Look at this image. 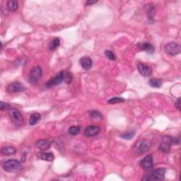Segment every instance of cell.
I'll return each mask as SVG.
<instances>
[{
    "instance_id": "6da1fadb",
    "label": "cell",
    "mask_w": 181,
    "mask_h": 181,
    "mask_svg": "<svg viewBox=\"0 0 181 181\" xmlns=\"http://www.w3.org/2000/svg\"><path fill=\"white\" fill-rule=\"evenodd\" d=\"M3 168L8 173H16L21 171L23 166L19 161L16 159L8 160L3 164Z\"/></svg>"
},
{
    "instance_id": "7a4b0ae2",
    "label": "cell",
    "mask_w": 181,
    "mask_h": 181,
    "mask_svg": "<svg viewBox=\"0 0 181 181\" xmlns=\"http://www.w3.org/2000/svg\"><path fill=\"white\" fill-rule=\"evenodd\" d=\"M166 170L165 168H157L142 178L143 180H163L165 178Z\"/></svg>"
},
{
    "instance_id": "3957f363",
    "label": "cell",
    "mask_w": 181,
    "mask_h": 181,
    "mask_svg": "<svg viewBox=\"0 0 181 181\" xmlns=\"http://www.w3.org/2000/svg\"><path fill=\"white\" fill-rule=\"evenodd\" d=\"M8 115H9L11 120L14 125L16 127L21 126V124L24 123V118H23V116L19 110L10 108L8 110Z\"/></svg>"
},
{
    "instance_id": "277c9868",
    "label": "cell",
    "mask_w": 181,
    "mask_h": 181,
    "mask_svg": "<svg viewBox=\"0 0 181 181\" xmlns=\"http://www.w3.org/2000/svg\"><path fill=\"white\" fill-rule=\"evenodd\" d=\"M172 144H173V138L168 135L163 136L158 149L161 152L168 153Z\"/></svg>"
},
{
    "instance_id": "5b68a950",
    "label": "cell",
    "mask_w": 181,
    "mask_h": 181,
    "mask_svg": "<svg viewBox=\"0 0 181 181\" xmlns=\"http://www.w3.org/2000/svg\"><path fill=\"white\" fill-rule=\"evenodd\" d=\"M42 69L41 67L36 66L32 68L29 74V81L30 84H36L42 76Z\"/></svg>"
},
{
    "instance_id": "8992f818",
    "label": "cell",
    "mask_w": 181,
    "mask_h": 181,
    "mask_svg": "<svg viewBox=\"0 0 181 181\" xmlns=\"http://www.w3.org/2000/svg\"><path fill=\"white\" fill-rule=\"evenodd\" d=\"M165 51L169 55H176L180 52V45L175 42H168L165 45Z\"/></svg>"
},
{
    "instance_id": "52a82bcc",
    "label": "cell",
    "mask_w": 181,
    "mask_h": 181,
    "mask_svg": "<svg viewBox=\"0 0 181 181\" xmlns=\"http://www.w3.org/2000/svg\"><path fill=\"white\" fill-rule=\"evenodd\" d=\"M64 81V72H60L58 73L55 77L47 82L45 86L47 88H52L60 84Z\"/></svg>"
},
{
    "instance_id": "ba28073f",
    "label": "cell",
    "mask_w": 181,
    "mask_h": 181,
    "mask_svg": "<svg viewBox=\"0 0 181 181\" xmlns=\"http://www.w3.org/2000/svg\"><path fill=\"white\" fill-rule=\"evenodd\" d=\"M150 149V144L146 140L138 141L135 144V150L140 154H144L148 151Z\"/></svg>"
},
{
    "instance_id": "9c48e42d",
    "label": "cell",
    "mask_w": 181,
    "mask_h": 181,
    "mask_svg": "<svg viewBox=\"0 0 181 181\" xmlns=\"http://www.w3.org/2000/svg\"><path fill=\"white\" fill-rule=\"evenodd\" d=\"M7 89V91L9 93H19L24 91L25 88L24 85L20 82H14L8 85Z\"/></svg>"
},
{
    "instance_id": "30bf717a",
    "label": "cell",
    "mask_w": 181,
    "mask_h": 181,
    "mask_svg": "<svg viewBox=\"0 0 181 181\" xmlns=\"http://www.w3.org/2000/svg\"><path fill=\"white\" fill-rule=\"evenodd\" d=\"M100 132L101 128L98 126L91 125L86 127V129L84 131V134L87 137H91L98 135Z\"/></svg>"
},
{
    "instance_id": "8fae6325",
    "label": "cell",
    "mask_w": 181,
    "mask_h": 181,
    "mask_svg": "<svg viewBox=\"0 0 181 181\" xmlns=\"http://www.w3.org/2000/svg\"><path fill=\"white\" fill-rule=\"evenodd\" d=\"M137 69L139 72L140 73V74L144 76V77H149V76H151L152 74L151 68L142 63L138 64Z\"/></svg>"
},
{
    "instance_id": "7c38bea8",
    "label": "cell",
    "mask_w": 181,
    "mask_h": 181,
    "mask_svg": "<svg viewBox=\"0 0 181 181\" xmlns=\"http://www.w3.org/2000/svg\"><path fill=\"white\" fill-rule=\"evenodd\" d=\"M141 166L144 170H149L153 167L154 161H153V157L151 154L147 155L141 161Z\"/></svg>"
},
{
    "instance_id": "4fadbf2b",
    "label": "cell",
    "mask_w": 181,
    "mask_h": 181,
    "mask_svg": "<svg viewBox=\"0 0 181 181\" xmlns=\"http://www.w3.org/2000/svg\"><path fill=\"white\" fill-rule=\"evenodd\" d=\"M80 64L81 67L86 70H89L92 67V59L89 57L85 56L81 58L80 59Z\"/></svg>"
},
{
    "instance_id": "5bb4252c",
    "label": "cell",
    "mask_w": 181,
    "mask_h": 181,
    "mask_svg": "<svg viewBox=\"0 0 181 181\" xmlns=\"http://www.w3.org/2000/svg\"><path fill=\"white\" fill-rule=\"evenodd\" d=\"M50 145L51 141L47 140H40L36 142L37 147L42 151H46L48 149H50Z\"/></svg>"
},
{
    "instance_id": "9a60e30c",
    "label": "cell",
    "mask_w": 181,
    "mask_h": 181,
    "mask_svg": "<svg viewBox=\"0 0 181 181\" xmlns=\"http://www.w3.org/2000/svg\"><path fill=\"white\" fill-rule=\"evenodd\" d=\"M138 47L141 50L146 51L149 54H153L154 52V47L149 43V42H142V43H139Z\"/></svg>"
},
{
    "instance_id": "2e32d148",
    "label": "cell",
    "mask_w": 181,
    "mask_h": 181,
    "mask_svg": "<svg viewBox=\"0 0 181 181\" xmlns=\"http://www.w3.org/2000/svg\"><path fill=\"white\" fill-rule=\"evenodd\" d=\"M38 158L46 161H52L55 159V156L52 152H42L38 155Z\"/></svg>"
},
{
    "instance_id": "e0dca14e",
    "label": "cell",
    "mask_w": 181,
    "mask_h": 181,
    "mask_svg": "<svg viewBox=\"0 0 181 181\" xmlns=\"http://www.w3.org/2000/svg\"><path fill=\"white\" fill-rule=\"evenodd\" d=\"M16 149L14 146H6L2 147L1 149V152L3 155L5 156H11L16 153Z\"/></svg>"
},
{
    "instance_id": "ac0fdd59",
    "label": "cell",
    "mask_w": 181,
    "mask_h": 181,
    "mask_svg": "<svg viewBox=\"0 0 181 181\" xmlns=\"http://www.w3.org/2000/svg\"><path fill=\"white\" fill-rule=\"evenodd\" d=\"M41 115L39 114V113H33L30 115V120H29V123L30 125H35L37 123H38L39 120H41Z\"/></svg>"
},
{
    "instance_id": "d6986e66",
    "label": "cell",
    "mask_w": 181,
    "mask_h": 181,
    "mask_svg": "<svg viewBox=\"0 0 181 181\" xmlns=\"http://www.w3.org/2000/svg\"><path fill=\"white\" fill-rule=\"evenodd\" d=\"M149 84L153 88H160L162 86V81L160 79L153 78L150 79Z\"/></svg>"
},
{
    "instance_id": "ffe728a7",
    "label": "cell",
    "mask_w": 181,
    "mask_h": 181,
    "mask_svg": "<svg viewBox=\"0 0 181 181\" xmlns=\"http://www.w3.org/2000/svg\"><path fill=\"white\" fill-rule=\"evenodd\" d=\"M7 8L8 10L15 11L18 8V2L16 0H10V1L7 2Z\"/></svg>"
},
{
    "instance_id": "44dd1931",
    "label": "cell",
    "mask_w": 181,
    "mask_h": 181,
    "mask_svg": "<svg viewBox=\"0 0 181 181\" xmlns=\"http://www.w3.org/2000/svg\"><path fill=\"white\" fill-rule=\"evenodd\" d=\"M59 45H60V41H59V39L58 38H54L50 43V46H49L50 50H55L59 47Z\"/></svg>"
},
{
    "instance_id": "7402d4cb",
    "label": "cell",
    "mask_w": 181,
    "mask_h": 181,
    "mask_svg": "<svg viewBox=\"0 0 181 181\" xmlns=\"http://www.w3.org/2000/svg\"><path fill=\"white\" fill-rule=\"evenodd\" d=\"M146 8H147V14H148L149 16V19H153L154 18V13H155V9H154V5L152 4H150L148 5H146Z\"/></svg>"
},
{
    "instance_id": "603a6c76",
    "label": "cell",
    "mask_w": 181,
    "mask_h": 181,
    "mask_svg": "<svg viewBox=\"0 0 181 181\" xmlns=\"http://www.w3.org/2000/svg\"><path fill=\"white\" fill-rule=\"evenodd\" d=\"M68 132H69V134L74 136V135L78 134L80 132V128H79V127L77 126H72L69 127Z\"/></svg>"
},
{
    "instance_id": "cb8c5ba5",
    "label": "cell",
    "mask_w": 181,
    "mask_h": 181,
    "mask_svg": "<svg viewBox=\"0 0 181 181\" xmlns=\"http://www.w3.org/2000/svg\"><path fill=\"white\" fill-rule=\"evenodd\" d=\"M135 132H136L135 130H132V131L127 132L125 134H121L120 137L123 139H125V140H132V139L134 137Z\"/></svg>"
},
{
    "instance_id": "d4e9b609",
    "label": "cell",
    "mask_w": 181,
    "mask_h": 181,
    "mask_svg": "<svg viewBox=\"0 0 181 181\" xmlns=\"http://www.w3.org/2000/svg\"><path fill=\"white\" fill-rule=\"evenodd\" d=\"M124 101H125V100H124V99L123 98L115 97V98L110 99L109 101H107V103L110 104H115V103H123V102Z\"/></svg>"
},
{
    "instance_id": "484cf974",
    "label": "cell",
    "mask_w": 181,
    "mask_h": 181,
    "mask_svg": "<svg viewBox=\"0 0 181 181\" xmlns=\"http://www.w3.org/2000/svg\"><path fill=\"white\" fill-rule=\"evenodd\" d=\"M64 81L67 84H70L72 81V74L67 72H64Z\"/></svg>"
},
{
    "instance_id": "4316f807",
    "label": "cell",
    "mask_w": 181,
    "mask_h": 181,
    "mask_svg": "<svg viewBox=\"0 0 181 181\" xmlns=\"http://www.w3.org/2000/svg\"><path fill=\"white\" fill-rule=\"evenodd\" d=\"M90 115L91 118L94 119H98V120H102V119H103V115H102L99 112L96 111V110H93V111L90 112Z\"/></svg>"
},
{
    "instance_id": "83f0119b",
    "label": "cell",
    "mask_w": 181,
    "mask_h": 181,
    "mask_svg": "<svg viewBox=\"0 0 181 181\" xmlns=\"http://www.w3.org/2000/svg\"><path fill=\"white\" fill-rule=\"evenodd\" d=\"M105 55H106L107 58L110 59V60H115V55H114V53L111 52L110 50L105 51Z\"/></svg>"
},
{
    "instance_id": "f1b7e54d",
    "label": "cell",
    "mask_w": 181,
    "mask_h": 181,
    "mask_svg": "<svg viewBox=\"0 0 181 181\" xmlns=\"http://www.w3.org/2000/svg\"><path fill=\"white\" fill-rule=\"evenodd\" d=\"M10 107H11L10 105L8 103H4V102H3V101H2L1 103H0V109H1V110L10 109Z\"/></svg>"
},
{
    "instance_id": "f546056e",
    "label": "cell",
    "mask_w": 181,
    "mask_h": 181,
    "mask_svg": "<svg viewBox=\"0 0 181 181\" xmlns=\"http://www.w3.org/2000/svg\"><path fill=\"white\" fill-rule=\"evenodd\" d=\"M175 107H177V109L179 110H180V98H178V101L175 102Z\"/></svg>"
},
{
    "instance_id": "4dcf8cb0",
    "label": "cell",
    "mask_w": 181,
    "mask_h": 181,
    "mask_svg": "<svg viewBox=\"0 0 181 181\" xmlns=\"http://www.w3.org/2000/svg\"><path fill=\"white\" fill-rule=\"evenodd\" d=\"M97 2V1H88L86 2V5H91Z\"/></svg>"
}]
</instances>
